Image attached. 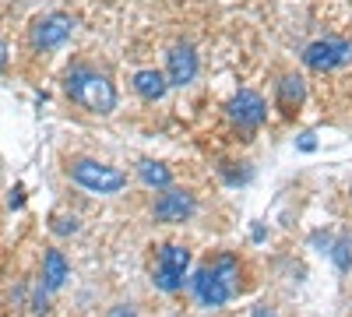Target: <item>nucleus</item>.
I'll return each mask as SVG.
<instances>
[{
	"mask_svg": "<svg viewBox=\"0 0 352 317\" xmlns=\"http://www.w3.org/2000/svg\"><path fill=\"white\" fill-rule=\"evenodd\" d=\"M64 89L71 96V102L85 106L88 113H99V117H109V113L116 109V89L113 81L106 74H99L96 67H71L67 78H64Z\"/></svg>",
	"mask_w": 352,
	"mask_h": 317,
	"instance_id": "obj_1",
	"label": "nucleus"
},
{
	"mask_svg": "<svg viewBox=\"0 0 352 317\" xmlns=\"http://www.w3.org/2000/svg\"><path fill=\"white\" fill-rule=\"evenodd\" d=\"M67 173H71V180L78 187H85L88 194H116V190L127 187V173L116 169V166H106L99 159H74L67 166Z\"/></svg>",
	"mask_w": 352,
	"mask_h": 317,
	"instance_id": "obj_2",
	"label": "nucleus"
},
{
	"mask_svg": "<svg viewBox=\"0 0 352 317\" xmlns=\"http://www.w3.org/2000/svg\"><path fill=\"white\" fill-rule=\"evenodd\" d=\"M187 268H190V250H187L184 243H166V247L159 250V265H155V272H152L155 289H162V293L184 289Z\"/></svg>",
	"mask_w": 352,
	"mask_h": 317,
	"instance_id": "obj_3",
	"label": "nucleus"
},
{
	"mask_svg": "<svg viewBox=\"0 0 352 317\" xmlns=\"http://www.w3.org/2000/svg\"><path fill=\"white\" fill-rule=\"evenodd\" d=\"M303 64L317 74L324 71H335V67H345L352 64V39H338V36H328V39H317L303 50Z\"/></svg>",
	"mask_w": 352,
	"mask_h": 317,
	"instance_id": "obj_4",
	"label": "nucleus"
},
{
	"mask_svg": "<svg viewBox=\"0 0 352 317\" xmlns=\"http://www.w3.org/2000/svg\"><path fill=\"white\" fill-rule=\"evenodd\" d=\"M194 212H197V197L190 190H184V187H166L162 197L155 201V208H152V215L159 222H169V226L187 222Z\"/></svg>",
	"mask_w": 352,
	"mask_h": 317,
	"instance_id": "obj_5",
	"label": "nucleus"
},
{
	"mask_svg": "<svg viewBox=\"0 0 352 317\" xmlns=\"http://www.w3.org/2000/svg\"><path fill=\"white\" fill-rule=\"evenodd\" d=\"M190 285H194V296L204 303V307H226V300L232 296V293H236V289H232V285L212 268V265H204V268H197V275L190 278Z\"/></svg>",
	"mask_w": 352,
	"mask_h": 317,
	"instance_id": "obj_6",
	"label": "nucleus"
},
{
	"mask_svg": "<svg viewBox=\"0 0 352 317\" xmlns=\"http://www.w3.org/2000/svg\"><path fill=\"white\" fill-rule=\"evenodd\" d=\"M71 32H74V18L71 14H60V11L46 14L32 28V46L36 50H56V46H64L71 39Z\"/></svg>",
	"mask_w": 352,
	"mask_h": 317,
	"instance_id": "obj_7",
	"label": "nucleus"
},
{
	"mask_svg": "<svg viewBox=\"0 0 352 317\" xmlns=\"http://www.w3.org/2000/svg\"><path fill=\"white\" fill-rule=\"evenodd\" d=\"M197 53H194V46L190 43H176L169 53H166V81L169 85H176V89H184V85H190L194 78H197Z\"/></svg>",
	"mask_w": 352,
	"mask_h": 317,
	"instance_id": "obj_8",
	"label": "nucleus"
},
{
	"mask_svg": "<svg viewBox=\"0 0 352 317\" xmlns=\"http://www.w3.org/2000/svg\"><path fill=\"white\" fill-rule=\"evenodd\" d=\"M229 117L236 120L240 127H261L264 117H268V102H264L257 92H240V96H232V102H229Z\"/></svg>",
	"mask_w": 352,
	"mask_h": 317,
	"instance_id": "obj_9",
	"label": "nucleus"
},
{
	"mask_svg": "<svg viewBox=\"0 0 352 317\" xmlns=\"http://www.w3.org/2000/svg\"><path fill=\"white\" fill-rule=\"evenodd\" d=\"M67 278H71L67 257H64L60 250H46V257H43V289H46V293H56Z\"/></svg>",
	"mask_w": 352,
	"mask_h": 317,
	"instance_id": "obj_10",
	"label": "nucleus"
},
{
	"mask_svg": "<svg viewBox=\"0 0 352 317\" xmlns=\"http://www.w3.org/2000/svg\"><path fill=\"white\" fill-rule=\"evenodd\" d=\"M134 92H138L141 99H148V102H159V99L169 92V81H166V74H162V71L144 67V71H138V74H134Z\"/></svg>",
	"mask_w": 352,
	"mask_h": 317,
	"instance_id": "obj_11",
	"label": "nucleus"
},
{
	"mask_svg": "<svg viewBox=\"0 0 352 317\" xmlns=\"http://www.w3.org/2000/svg\"><path fill=\"white\" fill-rule=\"evenodd\" d=\"M303 99H307L303 78H300V74H285V78L278 81V109H282V113H292V109L303 106Z\"/></svg>",
	"mask_w": 352,
	"mask_h": 317,
	"instance_id": "obj_12",
	"label": "nucleus"
},
{
	"mask_svg": "<svg viewBox=\"0 0 352 317\" xmlns=\"http://www.w3.org/2000/svg\"><path fill=\"white\" fill-rule=\"evenodd\" d=\"M138 177L144 180V187H155V190L173 187V173H169V166L152 162V159H141V162H138Z\"/></svg>",
	"mask_w": 352,
	"mask_h": 317,
	"instance_id": "obj_13",
	"label": "nucleus"
},
{
	"mask_svg": "<svg viewBox=\"0 0 352 317\" xmlns=\"http://www.w3.org/2000/svg\"><path fill=\"white\" fill-rule=\"evenodd\" d=\"M331 257H335L338 272H349V268H352V240H349V237H338V243H335Z\"/></svg>",
	"mask_w": 352,
	"mask_h": 317,
	"instance_id": "obj_14",
	"label": "nucleus"
},
{
	"mask_svg": "<svg viewBox=\"0 0 352 317\" xmlns=\"http://www.w3.org/2000/svg\"><path fill=\"white\" fill-rule=\"evenodd\" d=\"M53 229H56V233H74V229H78V219H74V215H71V219H56Z\"/></svg>",
	"mask_w": 352,
	"mask_h": 317,
	"instance_id": "obj_15",
	"label": "nucleus"
},
{
	"mask_svg": "<svg viewBox=\"0 0 352 317\" xmlns=\"http://www.w3.org/2000/svg\"><path fill=\"white\" fill-rule=\"evenodd\" d=\"M300 149H303V152H314V149H317V141H314V134H303V138H300Z\"/></svg>",
	"mask_w": 352,
	"mask_h": 317,
	"instance_id": "obj_16",
	"label": "nucleus"
},
{
	"mask_svg": "<svg viewBox=\"0 0 352 317\" xmlns=\"http://www.w3.org/2000/svg\"><path fill=\"white\" fill-rule=\"evenodd\" d=\"M254 317H275V310L268 303H261V307H254Z\"/></svg>",
	"mask_w": 352,
	"mask_h": 317,
	"instance_id": "obj_17",
	"label": "nucleus"
},
{
	"mask_svg": "<svg viewBox=\"0 0 352 317\" xmlns=\"http://www.w3.org/2000/svg\"><path fill=\"white\" fill-rule=\"evenodd\" d=\"M8 64V56H4V43H0V67H4Z\"/></svg>",
	"mask_w": 352,
	"mask_h": 317,
	"instance_id": "obj_18",
	"label": "nucleus"
}]
</instances>
